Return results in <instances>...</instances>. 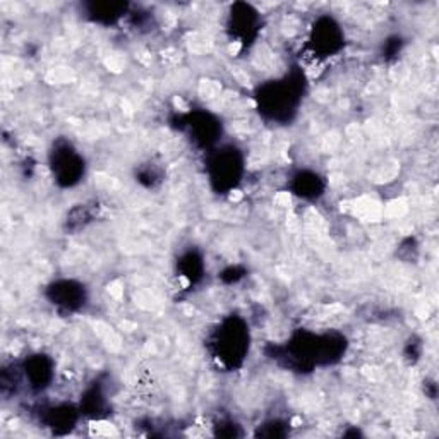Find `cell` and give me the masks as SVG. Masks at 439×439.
<instances>
[{
    "mask_svg": "<svg viewBox=\"0 0 439 439\" xmlns=\"http://www.w3.org/2000/svg\"><path fill=\"white\" fill-rule=\"evenodd\" d=\"M52 163L59 181L66 183V186H73L81 177L82 161L73 150H69V146L53 151Z\"/></svg>",
    "mask_w": 439,
    "mask_h": 439,
    "instance_id": "6da1fadb",
    "label": "cell"
},
{
    "mask_svg": "<svg viewBox=\"0 0 439 439\" xmlns=\"http://www.w3.org/2000/svg\"><path fill=\"white\" fill-rule=\"evenodd\" d=\"M215 175L213 179H218L222 186L229 183L232 186L237 181V172H239V165L233 161L232 154H220L215 161ZM235 186V183H233Z\"/></svg>",
    "mask_w": 439,
    "mask_h": 439,
    "instance_id": "3957f363",
    "label": "cell"
},
{
    "mask_svg": "<svg viewBox=\"0 0 439 439\" xmlns=\"http://www.w3.org/2000/svg\"><path fill=\"white\" fill-rule=\"evenodd\" d=\"M55 289V287H53ZM55 292V295H53V304H59V305H64V307L67 309H74L75 305L79 304V301H81V290L74 289L73 283L66 282L62 283V285H57V289L53 290Z\"/></svg>",
    "mask_w": 439,
    "mask_h": 439,
    "instance_id": "277c9868",
    "label": "cell"
},
{
    "mask_svg": "<svg viewBox=\"0 0 439 439\" xmlns=\"http://www.w3.org/2000/svg\"><path fill=\"white\" fill-rule=\"evenodd\" d=\"M218 340H222L223 361H230L232 364H235L237 359H240L246 354L247 333L244 331V328H239L235 321H233V325L226 326L225 330L220 331Z\"/></svg>",
    "mask_w": 439,
    "mask_h": 439,
    "instance_id": "7a4b0ae2",
    "label": "cell"
},
{
    "mask_svg": "<svg viewBox=\"0 0 439 439\" xmlns=\"http://www.w3.org/2000/svg\"><path fill=\"white\" fill-rule=\"evenodd\" d=\"M28 377H30V381L33 383V386H38V384L46 383V379L50 377V367L45 364V361H43L42 357L33 359V361L28 362L26 379Z\"/></svg>",
    "mask_w": 439,
    "mask_h": 439,
    "instance_id": "5b68a950",
    "label": "cell"
}]
</instances>
